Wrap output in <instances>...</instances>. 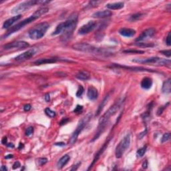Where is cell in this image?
<instances>
[{"instance_id": "1", "label": "cell", "mask_w": 171, "mask_h": 171, "mask_svg": "<svg viewBox=\"0 0 171 171\" xmlns=\"http://www.w3.org/2000/svg\"><path fill=\"white\" fill-rule=\"evenodd\" d=\"M125 101V98H124V99L122 98V99L118 100L104 114H103L101 118L99 119V125H98V129L96 130V132L94 137H93L92 140H91V142H94L95 140H98V138L101 136V134H103V132H104L105 130H106V128L109 122L110 117L114 116V114L120 110Z\"/></svg>"}, {"instance_id": "2", "label": "cell", "mask_w": 171, "mask_h": 171, "mask_svg": "<svg viewBox=\"0 0 171 171\" xmlns=\"http://www.w3.org/2000/svg\"><path fill=\"white\" fill-rule=\"evenodd\" d=\"M78 20V15L77 13H72L68 19L64 22L60 23L56 27L55 31L52 33V36H56L60 34H62L61 39L63 41H65L70 38V37L73 34L75 28H76Z\"/></svg>"}, {"instance_id": "3", "label": "cell", "mask_w": 171, "mask_h": 171, "mask_svg": "<svg viewBox=\"0 0 171 171\" xmlns=\"http://www.w3.org/2000/svg\"><path fill=\"white\" fill-rule=\"evenodd\" d=\"M48 11L49 8H42L40 9H39L38 10H37L36 12H34V13L30 16V17L27 18V19H25L24 20H23L21 22L17 23V24L14 25V26L11 27L10 29H9L8 32L6 33V34L4 35L3 37L5 38V37H8L9 36H10V35L14 34V33L18 32L19 30H20L21 29H22L23 27H24L25 25L33 22L34 21L37 20V19L40 18L42 15L48 13Z\"/></svg>"}, {"instance_id": "4", "label": "cell", "mask_w": 171, "mask_h": 171, "mask_svg": "<svg viewBox=\"0 0 171 171\" xmlns=\"http://www.w3.org/2000/svg\"><path fill=\"white\" fill-rule=\"evenodd\" d=\"M72 48L75 50L83 51V52L93 53V54L103 56H111L112 53L109 51H106L103 48H96V47L90 45L88 43H77L72 46Z\"/></svg>"}, {"instance_id": "5", "label": "cell", "mask_w": 171, "mask_h": 171, "mask_svg": "<svg viewBox=\"0 0 171 171\" xmlns=\"http://www.w3.org/2000/svg\"><path fill=\"white\" fill-rule=\"evenodd\" d=\"M49 27H50V25L47 22L39 23V24L35 25L31 30H30V31L28 32L29 37L34 40L41 39L42 37L44 36Z\"/></svg>"}, {"instance_id": "6", "label": "cell", "mask_w": 171, "mask_h": 171, "mask_svg": "<svg viewBox=\"0 0 171 171\" xmlns=\"http://www.w3.org/2000/svg\"><path fill=\"white\" fill-rule=\"evenodd\" d=\"M133 62L142 64H154L159 66H170V60H166L158 57H151L148 58H135Z\"/></svg>"}, {"instance_id": "7", "label": "cell", "mask_w": 171, "mask_h": 171, "mask_svg": "<svg viewBox=\"0 0 171 171\" xmlns=\"http://www.w3.org/2000/svg\"><path fill=\"white\" fill-rule=\"evenodd\" d=\"M50 1H45V0H41V1H37V0H30V1H23L22 3L18 4V6L11 9V13L13 14H18L24 11H27V9L32 8L33 6H36L37 4H43L45 5L46 4H49Z\"/></svg>"}, {"instance_id": "8", "label": "cell", "mask_w": 171, "mask_h": 171, "mask_svg": "<svg viewBox=\"0 0 171 171\" xmlns=\"http://www.w3.org/2000/svg\"><path fill=\"white\" fill-rule=\"evenodd\" d=\"M92 116V114L91 113V112H89V113L86 114V116H84L83 118L80 120L78 125L76 128V130H75V131L73 132V134H72V135L71 138H70V141H69L70 144H74L75 142H76V140L77 139H78L80 134L82 132V131L83 130L84 128H85V126L87 125V124L89 122V121L91 120Z\"/></svg>"}, {"instance_id": "9", "label": "cell", "mask_w": 171, "mask_h": 171, "mask_svg": "<svg viewBox=\"0 0 171 171\" xmlns=\"http://www.w3.org/2000/svg\"><path fill=\"white\" fill-rule=\"evenodd\" d=\"M130 144V134H127L121 140L116 148V158H121L125 151L128 148Z\"/></svg>"}, {"instance_id": "10", "label": "cell", "mask_w": 171, "mask_h": 171, "mask_svg": "<svg viewBox=\"0 0 171 171\" xmlns=\"http://www.w3.org/2000/svg\"><path fill=\"white\" fill-rule=\"evenodd\" d=\"M108 68H119V69H123L126 70H128V71L132 72H158L156 70L153 69H148L145 68L143 67H139V66H127V65H124L117 64H112L108 66Z\"/></svg>"}, {"instance_id": "11", "label": "cell", "mask_w": 171, "mask_h": 171, "mask_svg": "<svg viewBox=\"0 0 171 171\" xmlns=\"http://www.w3.org/2000/svg\"><path fill=\"white\" fill-rule=\"evenodd\" d=\"M30 46V44L24 41H17L6 44L3 46V48L6 50L11 49H24Z\"/></svg>"}, {"instance_id": "12", "label": "cell", "mask_w": 171, "mask_h": 171, "mask_svg": "<svg viewBox=\"0 0 171 171\" xmlns=\"http://www.w3.org/2000/svg\"><path fill=\"white\" fill-rule=\"evenodd\" d=\"M97 26V23L94 21H90L87 23L83 25L78 30V34L80 35H86L92 32Z\"/></svg>"}, {"instance_id": "13", "label": "cell", "mask_w": 171, "mask_h": 171, "mask_svg": "<svg viewBox=\"0 0 171 171\" xmlns=\"http://www.w3.org/2000/svg\"><path fill=\"white\" fill-rule=\"evenodd\" d=\"M58 62H74L73 61L68 60L67 59H61L58 58H42L36 61H35L34 64L35 65H42L45 64H52Z\"/></svg>"}, {"instance_id": "14", "label": "cell", "mask_w": 171, "mask_h": 171, "mask_svg": "<svg viewBox=\"0 0 171 171\" xmlns=\"http://www.w3.org/2000/svg\"><path fill=\"white\" fill-rule=\"evenodd\" d=\"M155 34V30L154 28H148V29L145 30L144 32L140 36L136 39V42H142V41H145L146 39H148L153 37Z\"/></svg>"}, {"instance_id": "15", "label": "cell", "mask_w": 171, "mask_h": 171, "mask_svg": "<svg viewBox=\"0 0 171 171\" xmlns=\"http://www.w3.org/2000/svg\"><path fill=\"white\" fill-rule=\"evenodd\" d=\"M111 139H112V137L108 138V140H106V142H105V143L104 144H103V146L101 147V148H100L99 151H98L97 152L95 156H94V160L92 161V164H91L90 167H89V168H88V170L91 169V168H92L93 167V166L95 165V163H96L98 159L100 158V156H101V155L103 154V153H104V152L105 151V150H106L107 148V147H108V144H109L110 141Z\"/></svg>"}, {"instance_id": "16", "label": "cell", "mask_w": 171, "mask_h": 171, "mask_svg": "<svg viewBox=\"0 0 171 171\" xmlns=\"http://www.w3.org/2000/svg\"><path fill=\"white\" fill-rule=\"evenodd\" d=\"M35 54H36V50H35V49H31V50H27L22 53V54L18 56L17 57L15 58V60L18 61V62H21V61L29 60L31 58H32Z\"/></svg>"}, {"instance_id": "17", "label": "cell", "mask_w": 171, "mask_h": 171, "mask_svg": "<svg viewBox=\"0 0 171 171\" xmlns=\"http://www.w3.org/2000/svg\"><path fill=\"white\" fill-rule=\"evenodd\" d=\"M21 18H22V15L19 14V15L13 16V17L8 19V20H7L6 21H5L3 24V28L4 29H8V28L10 27L14 23L20 20Z\"/></svg>"}, {"instance_id": "18", "label": "cell", "mask_w": 171, "mask_h": 171, "mask_svg": "<svg viewBox=\"0 0 171 171\" xmlns=\"http://www.w3.org/2000/svg\"><path fill=\"white\" fill-rule=\"evenodd\" d=\"M112 15V12L111 11L109 10H103L97 11V12L94 13L92 15L93 18H109Z\"/></svg>"}, {"instance_id": "19", "label": "cell", "mask_w": 171, "mask_h": 171, "mask_svg": "<svg viewBox=\"0 0 171 171\" xmlns=\"http://www.w3.org/2000/svg\"><path fill=\"white\" fill-rule=\"evenodd\" d=\"M119 34L122 36L130 37L134 36L136 34V31L133 29H130V28H121L119 30Z\"/></svg>"}, {"instance_id": "20", "label": "cell", "mask_w": 171, "mask_h": 171, "mask_svg": "<svg viewBox=\"0 0 171 171\" xmlns=\"http://www.w3.org/2000/svg\"><path fill=\"white\" fill-rule=\"evenodd\" d=\"M98 96L97 89L94 86H90L88 89L87 96L91 100H94L96 99Z\"/></svg>"}, {"instance_id": "21", "label": "cell", "mask_w": 171, "mask_h": 171, "mask_svg": "<svg viewBox=\"0 0 171 171\" xmlns=\"http://www.w3.org/2000/svg\"><path fill=\"white\" fill-rule=\"evenodd\" d=\"M140 86H141L142 88L144 89V90H148L153 86V80L148 77H145L142 80Z\"/></svg>"}, {"instance_id": "22", "label": "cell", "mask_w": 171, "mask_h": 171, "mask_svg": "<svg viewBox=\"0 0 171 171\" xmlns=\"http://www.w3.org/2000/svg\"><path fill=\"white\" fill-rule=\"evenodd\" d=\"M110 93H108V94L104 98V99L102 101V102L100 103V104L99 105V106H98L97 110H96V116H99L100 113H101L103 108H104V107L106 106V104L108 103V101L109 99H110Z\"/></svg>"}, {"instance_id": "23", "label": "cell", "mask_w": 171, "mask_h": 171, "mask_svg": "<svg viewBox=\"0 0 171 171\" xmlns=\"http://www.w3.org/2000/svg\"><path fill=\"white\" fill-rule=\"evenodd\" d=\"M70 159V156L68 155V154H65V155L63 156L58 162V164H57L58 168H59V169L62 168L68 163Z\"/></svg>"}, {"instance_id": "24", "label": "cell", "mask_w": 171, "mask_h": 171, "mask_svg": "<svg viewBox=\"0 0 171 171\" xmlns=\"http://www.w3.org/2000/svg\"><path fill=\"white\" fill-rule=\"evenodd\" d=\"M76 77L80 80H88L90 78V74L88 71H81L76 75Z\"/></svg>"}, {"instance_id": "25", "label": "cell", "mask_w": 171, "mask_h": 171, "mask_svg": "<svg viewBox=\"0 0 171 171\" xmlns=\"http://www.w3.org/2000/svg\"><path fill=\"white\" fill-rule=\"evenodd\" d=\"M162 92L165 94H170L171 92V81L170 78L166 80L163 84Z\"/></svg>"}, {"instance_id": "26", "label": "cell", "mask_w": 171, "mask_h": 171, "mask_svg": "<svg viewBox=\"0 0 171 171\" xmlns=\"http://www.w3.org/2000/svg\"><path fill=\"white\" fill-rule=\"evenodd\" d=\"M124 3L123 2H116V3L108 4L106 5L107 8L110 9H113V10H116V9H120L124 8Z\"/></svg>"}, {"instance_id": "27", "label": "cell", "mask_w": 171, "mask_h": 171, "mask_svg": "<svg viewBox=\"0 0 171 171\" xmlns=\"http://www.w3.org/2000/svg\"><path fill=\"white\" fill-rule=\"evenodd\" d=\"M144 16V13H137L132 14V15H131L129 17V18H128V21H130V22H137V21H139L143 18Z\"/></svg>"}, {"instance_id": "28", "label": "cell", "mask_w": 171, "mask_h": 171, "mask_svg": "<svg viewBox=\"0 0 171 171\" xmlns=\"http://www.w3.org/2000/svg\"><path fill=\"white\" fill-rule=\"evenodd\" d=\"M146 148H147V146H144L142 147V148H140L138 150L137 152V155L138 157H142V156L144 155V154L146 153Z\"/></svg>"}, {"instance_id": "29", "label": "cell", "mask_w": 171, "mask_h": 171, "mask_svg": "<svg viewBox=\"0 0 171 171\" xmlns=\"http://www.w3.org/2000/svg\"><path fill=\"white\" fill-rule=\"evenodd\" d=\"M137 46L142 47V48H151V47H154V44L153 43H144V42H137L135 44Z\"/></svg>"}, {"instance_id": "30", "label": "cell", "mask_w": 171, "mask_h": 171, "mask_svg": "<svg viewBox=\"0 0 171 171\" xmlns=\"http://www.w3.org/2000/svg\"><path fill=\"white\" fill-rule=\"evenodd\" d=\"M45 112L46 114L48 115L50 118H54L56 116V112L54 111L51 110L50 108H47L45 109Z\"/></svg>"}, {"instance_id": "31", "label": "cell", "mask_w": 171, "mask_h": 171, "mask_svg": "<svg viewBox=\"0 0 171 171\" xmlns=\"http://www.w3.org/2000/svg\"><path fill=\"white\" fill-rule=\"evenodd\" d=\"M123 52L126 53H139V54H142V53H144V51L137 50H124Z\"/></svg>"}, {"instance_id": "32", "label": "cell", "mask_w": 171, "mask_h": 171, "mask_svg": "<svg viewBox=\"0 0 171 171\" xmlns=\"http://www.w3.org/2000/svg\"><path fill=\"white\" fill-rule=\"evenodd\" d=\"M170 132L165 133V134H164V135L163 136L162 139H161V142H162V143L167 142L170 140Z\"/></svg>"}, {"instance_id": "33", "label": "cell", "mask_w": 171, "mask_h": 171, "mask_svg": "<svg viewBox=\"0 0 171 171\" xmlns=\"http://www.w3.org/2000/svg\"><path fill=\"white\" fill-rule=\"evenodd\" d=\"M84 89L83 88L82 86H79L78 90H77V92H76V96L77 97H80L84 93Z\"/></svg>"}, {"instance_id": "34", "label": "cell", "mask_w": 171, "mask_h": 171, "mask_svg": "<svg viewBox=\"0 0 171 171\" xmlns=\"http://www.w3.org/2000/svg\"><path fill=\"white\" fill-rule=\"evenodd\" d=\"M100 2V1H90L89 2V4L87 5V8H94V7H96Z\"/></svg>"}, {"instance_id": "35", "label": "cell", "mask_w": 171, "mask_h": 171, "mask_svg": "<svg viewBox=\"0 0 171 171\" xmlns=\"http://www.w3.org/2000/svg\"><path fill=\"white\" fill-rule=\"evenodd\" d=\"M33 132H34V128H33L32 126H30V127H28L27 128L26 131H25V135L29 137V136L33 134Z\"/></svg>"}, {"instance_id": "36", "label": "cell", "mask_w": 171, "mask_h": 171, "mask_svg": "<svg viewBox=\"0 0 171 171\" xmlns=\"http://www.w3.org/2000/svg\"><path fill=\"white\" fill-rule=\"evenodd\" d=\"M83 110V106H80V105H77L76 108L74 110V112L76 114H79L80 112H81L82 110Z\"/></svg>"}, {"instance_id": "37", "label": "cell", "mask_w": 171, "mask_h": 171, "mask_svg": "<svg viewBox=\"0 0 171 171\" xmlns=\"http://www.w3.org/2000/svg\"><path fill=\"white\" fill-rule=\"evenodd\" d=\"M166 44H167V45L168 46H170L171 45V33L170 32H168L167 39H166Z\"/></svg>"}, {"instance_id": "38", "label": "cell", "mask_w": 171, "mask_h": 171, "mask_svg": "<svg viewBox=\"0 0 171 171\" xmlns=\"http://www.w3.org/2000/svg\"><path fill=\"white\" fill-rule=\"evenodd\" d=\"M168 104H169V103H168V104H167V105H165V106H162V107L159 108L158 110H157V115H158V116H160L161 114H163V111H164V110L165 109V108H167V105H168Z\"/></svg>"}, {"instance_id": "39", "label": "cell", "mask_w": 171, "mask_h": 171, "mask_svg": "<svg viewBox=\"0 0 171 171\" xmlns=\"http://www.w3.org/2000/svg\"><path fill=\"white\" fill-rule=\"evenodd\" d=\"M39 162V165L40 166H43L45 165V164L47 163V162H48V159H47L46 158H41L39 159L38 160Z\"/></svg>"}, {"instance_id": "40", "label": "cell", "mask_w": 171, "mask_h": 171, "mask_svg": "<svg viewBox=\"0 0 171 171\" xmlns=\"http://www.w3.org/2000/svg\"><path fill=\"white\" fill-rule=\"evenodd\" d=\"M160 52L162 53V54L165 55V56H167V57H168V58H170V56H171V51H170V50H162V51H160Z\"/></svg>"}, {"instance_id": "41", "label": "cell", "mask_w": 171, "mask_h": 171, "mask_svg": "<svg viewBox=\"0 0 171 171\" xmlns=\"http://www.w3.org/2000/svg\"><path fill=\"white\" fill-rule=\"evenodd\" d=\"M31 108H32L31 105L29 104H25L24 106H23V110H24V111H25V112H28V111H30V110H31Z\"/></svg>"}, {"instance_id": "42", "label": "cell", "mask_w": 171, "mask_h": 171, "mask_svg": "<svg viewBox=\"0 0 171 171\" xmlns=\"http://www.w3.org/2000/svg\"><path fill=\"white\" fill-rule=\"evenodd\" d=\"M68 121H69V119L68 118H63L62 120L60 122V125L62 126V125H65V124L68 123Z\"/></svg>"}, {"instance_id": "43", "label": "cell", "mask_w": 171, "mask_h": 171, "mask_svg": "<svg viewBox=\"0 0 171 171\" xmlns=\"http://www.w3.org/2000/svg\"><path fill=\"white\" fill-rule=\"evenodd\" d=\"M21 166L20 162L18 161H16V162L13 164V169H16V168H18Z\"/></svg>"}, {"instance_id": "44", "label": "cell", "mask_w": 171, "mask_h": 171, "mask_svg": "<svg viewBox=\"0 0 171 171\" xmlns=\"http://www.w3.org/2000/svg\"><path fill=\"white\" fill-rule=\"evenodd\" d=\"M80 164H81L80 163H78V164H76V165H74L73 167L71 168V170H76L77 169H78V168L79 167V166L80 165Z\"/></svg>"}, {"instance_id": "45", "label": "cell", "mask_w": 171, "mask_h": 171, "mask_svg": "<svg viewBox=\"0 0 171 171\" xmlns=\"http://www.w3.org/2000/svg\"><path fill=\"white\" fill-rule=\"evenodd\" d=\"M45 100H46V101L48 102L50 101V94H46L45 95Z\"/></svg>"}, {"instance_id": "46", "label": "cell", "mask_w": 171, "mask_h": 171, "mask_svg": "<svg viewBox=\"0 0 171 171\" xmlns=\"http://www.w3.org/2000/svg\"><path fill=\"white\" fill-rule=\"evenodd\" d=\"M7 142H8V139H7V137H4L1 140V143L3 144H6Z\"/></svg>"}, {"instance_id": "47", "label": "cell", "mask_w": 171, "mask_h": 171, "mask_svg": "<svg viewBox=\"0 0 171 171\" xmlns=\"http://www.w3.org/2000/svg\"><path fill=\"white\" fill-rule=\"evenodd\" d=\"M65 144L64 142H58V143L55 144V146H64Z\"/></svg>"}, {"instance_id": "48", "label": "cell", "mask_w": 171, "mask_h": 171, "mask_svg": "<svg viewBox=\"0 0 171 171\" xmlns=\"http://www.w3.org/2000/svg\"><path fill=\"white\" fill-rule=\"evenodd\" d=\"M147 161H145V162L142 164V167H143L144 168H147Z\"/></svg>"}, {"instance_id": "49", "label": "cell", "mask_w": 171, "mask_h": 171, "mask_svg": "<svg viewBox=\"0 0 171 171\" xmlns=\"http://www.w3.org/2000/svg\"><path fill=\"white\" fill-rule=\"evenodd\" d=\"M1 170H7L8 169H7V168H6V166H1Z\"/></svg>"}, {"instance_id": "50", "label": "cell", "mask_w": 171, "mask_h": 171, "mask_svg": "<svg viewBox=\"0 0 171 171\" xmlns=\"http://www.w3.org/2000/svg\"><path fill=\"white\" fill-rule=\"evenodd\" d=\"M13 156L12 155V154H8V156H6V158H13Z\"/></svg>"}, {"instance_id": "51", "label": "cell", "mask_w": 171, "mask_h": 171, "mask_svg": "<svg viewBox=\"0 0 171 171\" xmlns=\"http://www.w3.org/2000/svg\"><path fill=\"white\" fill-rule=\"evenodd\" d=\"M8 147H11V148H13L14 147V145L12 144V143H10V144H8V145H7Z\"/></svg>"}, {"instance_id": "52", "label": "cell", "mask_w": 171, "mask_h": 171, "mask_svg": "<svg viewBox=\"0 0 171 171\" xmlns=\"http://www.w3.org/2000/svg\"><path fill=\"white\" fill-rule=\"evenodd\" d=\"M23 148V144H22V143H20V146H19V149H21V148Z\"/></svg>"}]
</instances>
